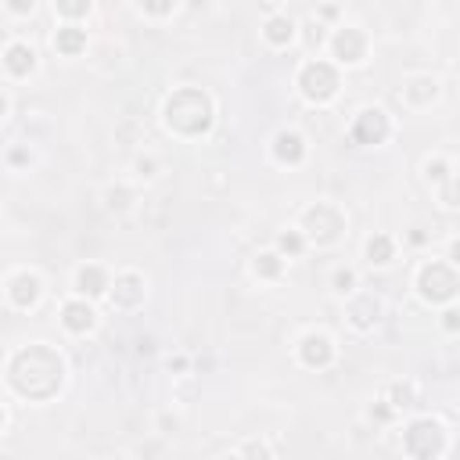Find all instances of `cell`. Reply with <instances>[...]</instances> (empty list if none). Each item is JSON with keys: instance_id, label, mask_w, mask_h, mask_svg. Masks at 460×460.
I'll list each match as a JSON object with an SVG mask.
<instances>
[{"instance_id": "cell-1", "label": "cell", "mask_w": 460, "mask_h": 460, "mask_svg": "<svg viewBox=\"0 0 460 460\" xmlns=\"http://www.w3.org/2000/svg\"><path fill=\"white\" fill-rule=\"evenodd\" d=\"M11 381L22 395H33V400H44L51 395L58 385H61V360L44 349V346H33L15 356L11 363Z\"/></svg>"}, {"instance_id": "cell-2", "label": "cell", "mask_w": 460, "mask_h": 460, "mask_svg": "<svg viewBox=\"0 0 460 460\" xmlns=\"http://www.w3.org/2000/svg\"><path fill=\"white\" fill-rule=\"evenodd\" d=\"M166 119L169 126L183 130V133H202L209 126V101L198 90H180V94L166 105Z\"/></svg>"}, {"instance_id": "cell-3", "label": "cell", "mask_w": 460, "mask_h": 460, "mask_svg": "<svg viewBox=\"0 0 460 460\" xmlns=\"http://www.w3.org/2000/svg\"><path fill=\"white\" fill-rule=\"evenodd\" d=\"M302 90H305V98H313V101H327L334 90H339V76H334V69L324 65V61H313V65L302 69Z\"/></svg>"}, {"instance_id": "cell-4", "label": "cell", "mask_w": 460, "mask_h": 460, "mask_svg": "<svg viewBox=\"0 0 460 460\" xmlns=\"http://www.w3.org/2000/svg\"><path fill=\"white\" fill-rule=\"evenodd\" d=\"M421 291H424V298H449L453 291H456V277H453V270H446V266H428L424 273H421Z\"/></svg>"}, {"instance_id": "cell-5", "label": "cell", "mask_w": 460, "mask_h": 460, "mask_svg": "<svg viewBox=\"0 0 460 460\" xmlns=\"http://www.w3.org/2000/svg\"><path fill=\"white\" fill-rule=\"evenodd\" d=\"M439 446H442V435H439V424H432V421H421L407 432V449L414 456H432Z\"/></svg>"}, {"instance_id": "cell-6", "label": "cell", "mask_w": 460, "mask_h": 460, "mask_svg": "<svg viewBox=\"0 0 460 460\" xmlns=\"http://www.w3.org/2000/svg\"><path fill=\"white\" fill-rule=\"evenodd\" d=\"M353 133H356L360 144H378V140H385V133H388V122H385V115H381L378 108H371V112H363V115L356 119Z\"/></svg>"}, {"instance_id": "cell-7", "label": "cell", "mask_w": 460, "mask_h": 460, "mask_svg": "<svg viewBox=\"0 0 460 460\" xmlns=\"http://www.w3.org/2000/svg\"><path fill=\"white\" fill-rule=\"evenodd\" d=\"M334 51H339L342 61H360L363 58V37L356 29H342V33L334 37Z\"/></svg>"}, {"instance_id": "cell-8", "label": "cell", "mask_w": 460, "mask_h": 460, "mask_svg": "<svg viewBox=\"0 0 460 460\" xmlns=\"http://www.w3.org/2000/svg\"><path fill=\"white\" fill-rule=\"evenodd\" d=\"M302 360L310 363V367H324L331 360V342L320 339V334H310V339L302 342Z\"/></svg>"}, {"instance_id": "cell-9", "label": "cell", "mask_w": 460, "mask_h": 460, "mask_svg": "<svg viewBox=\"0 0 460 460\" xmlns=\"http://www.w3.org/2000/svg\"><path fill=\"white\" fill-rule=\"evenodd\" d=\"M37 295H40V284H37V277H29V273L15 277V284H11V298H15L18 305H33V302H37Z\"/></svg>"}, {"instance_id": "cell-10", "label": "cell", "mask_w": 460, "mask_h": 460, "mask_svg": "<svg viewBox=\"0 0 460 460\" xmlns=\"http://www.w3.org/2000/svg\"><path fill=\"white\" fill-rule=\"evenodd\" d=\"M33 65H37V54L29 51L25 44H15V47L8 51V69H11L15 76H25V72L33 69Z\"/></svg>"}, {"instance_id": "cell-11", "label": "cell", "mask_w": 460, "mask_h": 460, "mask_svg": "<svg viewBox=\"0 0 460 460\" xmlns=\"http://www.w3.org/2000/svg\"><path fill=\"white\" fill-rule=\"evenodd\" d=\"M65 324H69L72 331H86L90 324H94V310L83 305V302H69V305H65Z\"/></svg>"}, {"instance_id": "cell-12", "label": "cell", "mask_w": 460, "mask_h": 460, "mask_svg": "<svg viewBox=\"0 0 460 460\" xmlns=\"http://www.w3.org/2000/svg\"><path fill=\"white\" fill-rule=\"evenodd\" d=\"M105 288H108V281H105V273H101L98 266H83V270H79V291L101 295Z\"/></svg>"}, {"instance_id": "cell-13", "label": "cell", "mask_w": 460, "mask_h": 460, "mask_svg": "<svg viewBox=\"0 0 460 460\" xmlns=\"http://www.w3.org/2000/svg\"><path fill=\"white\" fill-rule=\"evenodd\" d=\"M54 44H58V51L76 54V51L86 44V37H83V29H72V25H69V29H58V40H54Z\"/></svg>"}, {"instance_id": "cell-14", "label": "cell", "mask_w": 460, "mask_h": 460, "mask_svg": "<svg viewBox=\"0 0 460 460\" xmlns=\"http://www.w3.org/2000/svg\"><path fill=\"white\" fill-rule=\"evenodd\" d=\"M277 159H284V162H298L302 159V140L295 133H281L277 137Z\"/></svg>"}, {"instance_id": "cell-15", "label": "cell", "mask_w": 460, "mask_h": 460, "mask_svg": "<svg viewBox=\"0 0 460 460\" xmlns=\"http://www.w3.org/2000/svg\"><path fill=\"white\" fill-rule=\"evenodd\" d=\"M115 298H119V302H126V305H133V302L140 298V281H137V277H122V281H115Z\"/></svg>"}, {"instance_id": "cell-16", "label": "cell", "mask_w": 460, "mask_h": 460, "mask_svg": "<svg viewBox=\"0 0 460 460\" xmlns=\"http://www.w3.org/2000/svg\"><path fill=\"white\" fill-rule=\"evenodd\" d=\"M291 22L288 18H270V25H266V37L273 40V44H288L291 40Z\"/></svg>"}, {"instance_id": "cell-17", "label": "cell", "mask_w": 460, "mask_h": 460, "mask_svg": "<svg viewBox=\"0 0 460 460\" xmlns=\"http://www.w3.org/2000/svg\"><path fill=\"white\" fill-rule=\"evenodd\" d=\"M367 256H371V263H388V259H392V241H388V237H371V244H367Z\"/></svg>"}, {"instance_id": "cell-18", "label": "cell", "mask_w": 460, "mask_h": 460, "mask_svg": "<svg viewBox=\"0 0 460 460\" xmlns=\"http://www.w3.org/2000/svg\"><path fill=\"white\" fill-rule=\"evenodd\" d=\"M256 270L263 273V277H277V273H281V259H277V256H259V259H256Z\"/></svg>"}, {"instance_id": "cell-19", "label": "cell", "mask_w": 460, "mask_h": 460, "mask_svg": "<svg viewBox=\"0 0 460 460\" xmlns=\"http://www.w3.org/2000/svg\"><path fill=\"white\" fill-rule=\"evenodd\" d=\"M86 8H90V0H58V11L61 15H86Z\"/></svg>"}, {"instance_id": "cell-20", "label": "cell", "mask_w": 460, "mask_h": 460, "mask_svg": "<svg viewBox=\"0 0 460 460\" xmlns=\"http://www.w3.org/2000/svg\"><path fill=\"white\" fill-rule=\"evenodd\" d=\"M281 249L291 252V256H298V252H302V237H298V234H284V237H281Z\"/></svg>"}, {"instance_id": "cell-21", "label": "cell", "mask_w": 460, "mask_h": 460, "mask_svg": "<svg viewBox=\"0 0 460 460\" xmlns=\"http://www.w3.org/2000/svg\"><path fill=\"white\" fill-rule=\"evenodd\" d=\"M173 8V0H144V11H151V15H166Z\"/></svg>"}, {"instance_id": "cell-22", "label": "cell", "mask_w": 460, "mask_h": 460, "mask_svg": "<svg viewBox=\"0 0 460 460\" xmlns=\"http://www.w3.org/2000/svg\"><path fill=\"white\" fill-rule=\"evenodd\" d=\"M334 284H339V291H349V288H353V273H349V270L334 273Z\"/></svg>"}, {"instance_id": "cell-23", "label": "cell", "mask_w": 460, "mask_h": 460, "mask_svg": "<svg viewBox=\"0 0 460 460\" xmlns=\"http://www.w3.org/2000/svg\"><path fill=\"white\" fill-rule=\"evenodd\" d=\"M11 11H18V15L33 11V0H11Z\"/></svg>"}, {"instance_id": "cell-24", "label": "cell", "mask_w": 460, "mask_h": 460, "mask_svg": "<svg viewBox=\"0 0 460 460\" xmlns=\"http://www.w3.org/2000/svg\"><path fill=\"white\" fill-rule=\"evenodd\" d=\"M0 115H4V98H0Z\"/></svg>"}, {"instance_id": "cell-25", "label": "cell", "mask_w": 460, "mask_h": 460, "mask_svg": "<svg viewBox=\"0 0 460 460\" xmlns=\"http://www.w3.org/2000/svg\"><path fill=\"white\" fill-rule=\"evenodd\" d=\"M0 424H4V414H0Z\"/></svg>"}]
</instances>
